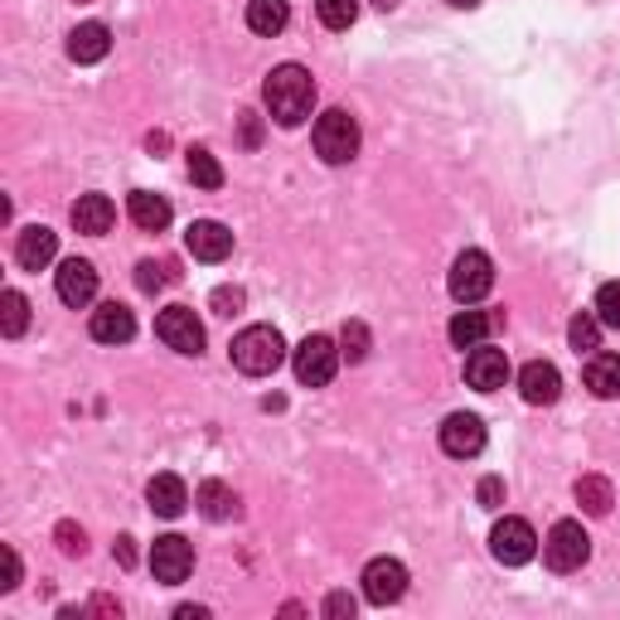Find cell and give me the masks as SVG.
I'll list each match as a JSON object with an SVG mask.
<instances>
[{
    "label": "cell",
    "instance_id": "cell-19",
    "mask_svg": "<svg viewBox=\"0 0 620 620\" xmlns=\"http://www.w3.org/2000/svg\"><path fill=\"white\" fill-rule=\"evenodd\" d=\"M127 213H131V223H137L141 233L171 229V199H165V195H151V189H137V195L127 199Z\"/></svg>",
    "mask_w": 620,
    "mask_h": 620
},
{
    "label": "cell",
    "instance_id": "cell-28",
    "mask_svg": "<svg viewBox=\"0 0 620 620\" xmlns=\"http://www.w3.org/2000/svg\"><path fill=\"white\" fill-rule=\"evenodd\" d=\"M189 179H195L199 189H219L223 185V165L213 161L204 145H195V151H189Z\"/></svg>",
    "mask_w": 620,
    "mask_h": 620
},
{
    "label": "cell",
    "instance_id": "cell-31",
    "mask_svg": "<svg viewBox=\"0 0 620 620\" xmlns=\"http://www.w3.org/2000/svg\"><path fill=\"white\" fill-rule=\"evenodd\" d=\"M596 320L611 325V330H620V281H606L601 291H596Z\"/></svg>",
    "mask_w": 620,
    "mask_h": 620
},
{
    "label": "cell",
    "instance_id": "cell-1",
    "mask_svg": "<svg viewBox=\"0 0 620 620\" xmlns=\"http://www.w3.org/2000/svg\"><path fill=\"white\" fill-rule=\"evenodd\" d=\"M267 112L277 117V127H301L315 107V78L301 63H277L262 83Z\"/></svg>",
    "mask_w": 620,
    "mask_h": 620
},
{
    "label": "cell",
    "instance_id": "cell-11",
    "mask_svg": "<svg viewBox=\"0 0 620 620\" xmlns=\"http://www.w3.org/2000/svg\"><path fill=\"white\" fill-rule=\"evenodd\" d=\"M402 592H408V568H402L398 558H374L364 568V596L374 606H393L402 601Z\"/></svg>",
    "mask_w": 620,
    "mask_h": 620
},
{
    "label": "cell",
    "instance_id": "cell-37",
    "mask_svg": "<svg viewBox=\"0 0 620 620\" xmlns=\"http://www.w3.org/2000/svg\"><path fill=\"white\" fill-rule=\"evenodd\" d=\"M325 616H330V620L354 616V596H349V592H330V596H325Z\"/></svg>",
    "mask_w": 620,
    "mask_h": 620
},
{
    "label": "cell",
    "instance_id": "cell-32",
    "mask_svg": "<svg viewBox=\"0 0 620 620\" xmlns=\"http://www.w3.org/2000/svg\"><path fill=\"white\" fill-rule=\"evenodd\" d=\"M54 538H59L63 558H83V552H87V534L78 524H59V528H54Z\"/></svg>",
    "mask_w": 620,
    "mask_h": 620
},
{
    "label": "cell",
    "instance_id": "cell-17",
    "mask_svg": "<svg viewBox=\"0 0 620 620\" xmlns=\"http://www.w3.org/2000/svg\"><path fill=\"white\" fill-rule=\"evenodd\" d=\"M93 340H103V344H127L131 335H137V315H131L121 301H103V306L93 311Z\"/></svg>",
    "mask_w": 620,
    "mask_h": 620
},
{
    "label": "cell",
    "instance_id": "cell-6",
    "mask_svg": "<svg viewBox=\"0 0 620 620\" xmlns=\"http://www.w3.org/2000/svg\"><path fill=\"white\" fill-rule=\"evenodd\" d=\"M592 558V538H586L582 524H572V518H562V524H552L548 543H543V562L552 572H577L582 562Z\"/></svg>",
    "mask_w": 620,
    "mask_h": 620
},
{
    "label": "cell",
    "instance_id": "cell-24",
    "mask_svg": "<svg viewBox=\"0 0 620 620\" xmlns=\"http://www.w3.org/2000/svg\"><path fill=\"white\" fill-rule=\"evenodd\" d=\"M291 20L286 0H247V30L253 35H281Z\"/></svg>",
    "mask_w": 620,
    "mask_h": 620
},
{
    "label": "cell",
    "instance_id": "cell-18",
    "mask_svg": "<svg viewBox=\"0 0 620 620\" xmlns=\"http://www.w3.org/2000/svg\"><path fill=\"white\" fill-rule=\"evenodd\" d=\"M73 229L78 233H87V238H103V233L112 229V223H117V209H112V199L107 195H83L73 204Z\"/></svg>",
    "mask_w": 620,
    "mask_h": 620
},
{
    "label": "cell",
    "instance_id": "cell-34",
    "mask_svg": "<svg viewBox=\"0 0 620 620\" xmlns=\"http://www.w3.org/2000/svg\"><path fill=\"white\" fill-rule=\"evenodd\" d=\"M165 281H171V267H165V262H141L137 267V286L145 291V296H155Z\"/></svg>",
    "mask_w": 620,
    "mask_h": 620
},
{
    "label": "cell",
    "instance_id": "cell-20",
    "mask_svg": "<svg viewBox=\"0 0 620 620\" xmlns=\"http://www.w3.org/2000/svg\"><path fill=\"white\" fill-rule=\"evenodd\" d=\"M112 49V30L97 25V20H87V25H78L69 35V59L73 63H103Z\"/></svg>",
    "mask_w": 620,
    "mask_h": 620
},
{
    "label": "cell",
    "instance_id": "cell-27",
    "mask_svg": "<svg viewBox=\"0 0 620 620\" xmlns=\"http://www.w3.org/2000/svg\"><path fill=\"white\" fill-rule=\"evenodd\" d=\"M25 325H30V301L20 291H5L0 296V330H5V340H20Z\"/></svg>",
    "mask_w": 620,
    "mask_h": 620
},
{
    "label": "cell",
    "instance_id": "cell-36",
    "mask_svg": "<svg viewBox=\"0 0 620 620\" xmlns=\"http://www.w3.org/2000/svg\"><path fill=\"white\" fill-rule=\"evenodd\" d=\"M238 306H243L238 286H219V291H213V311H219V315H238Z\"/></svg>",
    "mask_w": 620,
    "mask_h": 620
},
{
    "label": "cell",
    "instance_id": "cell-15",
    "mask_svg": "<svg viewBox=\"0 0 620 620\" xmlns=\"http://www.w3.org/2000/svg\"><path fill=\"white\" fill-rule=\"evenodd\" d=\"M54 253H59V233L44 229V223H30V229H20L15 238V262L25 267V272H44V267L54 262Z\"/></svg>",
    "mask_w": 620,
    "mask_h": 620
},
{
    "label": "cell",
    "instance_id": "cell-38",
    "mask_svg": "<svg viewBox=\"0 0 620 620\" xmlns=\"http://www.w3.org/2000/svg\"><path fill=\"white\" fill-rule=\"evenodd\" d=\"M5 552V582H0V592H15L20 586V552L15 548H0Z\"/></svg>",
    "mask_w": 620,
    "mask_h": 620
},
{
    "label": "cell",
    "instance_id": "cell-42",
    "mask_svg": "<svg viewBox=\"0 0 620 620\" xmlns=\"http://www.w3.org/2000/svg\"><path fill=\"white\" fill-rule=\"evenodd\" d=\"M451 5H456V10H470V5H480V0H451Z\"/></svg>",
    "mask_w": 620,
    "mask_h": 620
},
{
    "label": "cell",
    "instance_id": "cell-9",
    "mask_svg": "<svg viewBox=\"0 0 620 620\" xmlns=\"http://www.w3.org/2000/svg\"><path fill=\"white\" fill-rule=\"evenodd\" d=\"M490 552L504 562V568H524L538 552V534L528 528V518H500L490 534Z\"/></svg>",
    "mask_w": 620,
    "mask_h": 620
},
{
    "label": "cell",
    "instance_id": "cell-10",
    "mask_svg": "<svg viewBox=\"0 0 620 620\" xmlns=\"http://www.w3.org/2000/svg\"><path fill=\"white\" fill-rule=\"evenodd\" d=\"M54 286H59L63 306L83 311L87 301L97 296V267L87 262V257H69V262H59V272H54Z\"/></svg>",
    "mask_w": 620,
    "mask_h": 620
},
{
    "label": "cell",
    "instance_id": "cell-4",
    "mask_svg": "<svg viewBox=\"0 0 620 620\" xmlns=\"http://www.w3.org/2000/svg\"><path fill=\"white\" fill-rule=\"evenodd\" d=\"M296 383L301 388H325V383L335 378V369H340V349H335L330 335H306V340L296 344Z\"/></svg>",
    "mask_w": 620,
    "mask_h": 620
},
{
    "label": "cell",
    "instance_id": "cell-21",
    "mask_svg": "<svg viewBox=\"0 0 620 620\" xmlns=\"http://www.w3.org/2000/svg\"><path fill=\"white\" fill-rule=\"evenodd\" d=\"M195 504H199V514H204L209 524H229V518H238V494H233L223 480H204V484H199Z\"/></svg>",
    "mask_w": 620,
    "mask_h": 620
},
{
    "label": "cell",
    "instance_id": "cell-3",
    "mask_svg": "<svg viewBox=\"0 0 620 620\" xmlns=\"http://www.w3.org/2000/svg\"><path fill=\"white\" fill-rule=\"evenodd\" d=\"M315 155L325 165H349L359 155V121L344 107H330L315 117Z\"/></svg>",
    "mask_w": 620,
    "mask_h": 620
},
{
    "label": "cell",
    "instance_id": "cell-13",
    "mask_svg": "<svg viewBox=\"0 0 620 620\" xmlns=\"http://www.w3.org/2000/svg\"><path fill=\"white\" fill-rule=\"evenodd\" d=\"M442 451L456 460H470L484 451V422L476 412H451L442 422Z\"/></svg>",
    "mask_w": 620,
    "mask_h": 620
},
{
    "label": "cell",
    "instance_id": "cell-26",
    "mask_svg": "<svg viewBox=\"0 0 620 620\" xmlns=\"http://www.w3.org/2000/svg\"><path fill=\"white\" fill-rule=\"evenodd\" d=\"M577 504L592 518H606L611 514V480H601V476H582L577 480Z\"/></svg>",
    "mask_w": 620,
    "mask_h": 620
},
{
    "label": "cell",
    "instance_id": "cell-29",
    "mask_svg": "<svg viewBox=\"0 0 620 620\" xmlns=\"http://www.w3.org/2000/svg\"><path fill=\"white\" fill-rule=\"evenodd\" d=\"M568 340H572V349H586V354H592V349H601V320H596V311H582L577 320L568 325Z\"/></svg>",
    "mask_w": 620,
    "mask_h": 620
},
{
    "label": "cell",
    "instance_id": "cell-12",
    "mask_svg": "<svg viewBox=\"0 0 620 620\" xmlns=\"http://www.w3.org/2000/svg\"><path fill=\"white\" fill-rule=\"evenodd\" d=\"M466 383L476 393H500L504 383H510V359H504V349H490V344H476L466 354Z\"/></svg>",
    "mask_w": 620,
    "mask_h": 620
},
{
    "label": "cell",
    "instance_id": "cell-14",
    "mask_svg": "<svg viewBox=\"0 0 620 620\" xmlns=\"http://www.w3.org/2000/svg\"><path fill=\"white\" fill-rule=\"evenodd\" d=\"M185 247H189L195 262H223V257L233 253V233L223 229V223H213V219H199V223H189Z\"/></svg>",
    "mask_w": 620,
    "mask_h": 620
},
{
    "label": "cell",
    "instance_id": "cell-35",
    "mask_svg": "<svg viewBox=\"0 0 620 620\" xmlns=\"http://www.w3.org/2000/svg\"><path fill=\"white\" fill-rule=\"evenodd\" d=\"M476 500H480V510H500V504H504V480L500 476H484L480 490H476Z\"/></svg>",
    "mask_w": 620,
    "mask_h": 620
},
{
    "label": "cell",
    "instance_id": "cell-40",
    "mask_svg": "<svg viewBox=\"0 0 620 620\" xmlns=\"http://www.w3.org/2000/svg\"><path fill=\"white\" fill-rule=\"evenodd\" d=\"M257 137H262V131H257V117H253V112H243V141L257 145Z\"/></svg>",
    "mask_w": 620,
    "mask_h": 620
},
{
    "label": "cell",
    "instance_id": "cell-25",
    "mask_svg": "<svg viewBox=\"0 0 620 620\" xmlns=\"http://www.w3.org/2000/svg\"><path fill=\"white\" fill-rule=\"evenodd\" d=\"M494 330V315H484V311H460L456 320H451V344L456 349H476V344H484V335Z\"/></svg>",
    "mask_w": 620,
    "mask_h": 620
},
{
    "label": "cell",
    "instance_id": "cell-7",
    "mask_svg": "<svg viewBox=\"0 0 620 620\" xmlns=\"http://www.w3.org/2000/svg\"><path fill=\"white\" fill-rule=\"evenodd\" d=\"M155 335H161L165 349H175V354H199V349H204V325H199V315L189 306H165L155 315Z\"/></svg>",
    "mask_w": 620,
    "mask_h": 620
},
{
    "label": "cell",
    "instance_id": "cell-39",
    "mask_svg": "<svg viewBox=\"0 0 620 620\" xmlns=\"http://www.w3.org/2000/svg\"><path fill=\"white\" fill-rule=\"evenodd\" d=\"M112 558H117L121 568H137V548H131V538H117V548H112Z\"/></svg>",
    "mask_w": 620,
    "mask_h": 620
},
{
    "label": "cell",
    "instance_id": "cell-2",
    "mask_svg": "<svg viewBox=\"0 0 620 620\" xmlns=\"http://www.w3.org/2000/svg\"><path fill=\"white\" fill-rule=\"evenodd\" d=\"M233 364H238V374L247 378H267L281 369V359H286V340H281L277 325H247V330L233 340Z\"/></svg>",
    "mask_w": 620,
    "mask_h": 620
},
{
    "label": "cell",
    "instance_id": "cell-41",
    "mask_svg": "<svg viewBox=\"0 0 620 620\" xmlns=\"http://www.w3.org/2000/svg\"><path fill=\"white\" fill-rule=\"evenodd\" d=\"M179 620H204L209 611H204V606H179V611H175Z\"/></svg>",
    "mask_w": 620,
    "mask_h": 620
},
{
    "label": "cell",
    "instance_id": "cell-30",
    "mask_svg": "<svg viewBox=\"0 0 620 620\" xmlns=\"http://www.w3.org/2000/svg\"><path fill=\"white\" fill-rule=\"evenodd\" d=\"M315 15L325 30H349L359 20V5L354 0H315Z\"/></svg>",
    "mask_w": 620,
    "mask_h": 620
},
{
    "label": "cell",
    "instance_id": "cell-23",
    "mask_svg": "<svg viewBox=\"0 0 620 620\" xmlns=\"http://www.w3.org/2000/svg\"><path fill=\"white\" fill-rule=\"evenodd\" d=\"M586 388H592L596 398H620V354L586 359Z\"/></svg>",
    "mask_w": 620,
    "mask_h": 620
},
{
    "label": "cell",
    "instance_id": "cell-5",
    "mask_svg": "<svg viewBox=\"0 0 620 620\" xmlns=\"http://www.w3.org/2000/svg\"><path fill=\"white\" fill-rule=\"evenodd\" d=\"M490 286H494V262L484 253H460L456 262H451V296L460 301V306H476V301L490 296Z\"/></svg>",
    "mask_w": 620,
    "mask_h": 620
},
{
    "label": "cell",
    "instance_id": "cell-16",
    "mask_svg": "<svg viewBox=\"0 0 620 620\" xmlns=\"http://www.w3.org/2000/svg\"><path fill=\"white\" fill-rule=\"evenodd\" d=\"M518 393H524V402H534V408H548L562 393V374L552 364H543V359H534V364L518 369Z\"/></svg>",
    "mask_w": 620,
    "mask_h": 620
},
{
    "label": "cell",
    "instance_id": "cell-22",
    "mask_svg": "<svg viewBox=\"0 0 620 620\" xmlns=\"http://www.w3.org/2000/svg\"><path fill=\"white\" fill-rule=\"evenodd\" d=\"M145 500H151V510L161 518H179L189 510V490H185V480L179 476H155L151 490H145Z\"/></svg>",
    "mask_w": 620,
    "mask_h": 620
},
{
    "label": "cell",
    "instance_id": "cell-43",
    "mask_svg": "<svg viewBox=\"0 0 620 620\" xmlns=\"http://www.w3.org/2000/svg\"><path fill=\"white\" fill-rule=\"evenodd\" d=\"M393 5H398V0H378V10H393Z\"/></svg>",
    "mask_w": 620,
    "mask_h": 620
},
{
    "label": "cell",
    "instance_id": "cell-8",
    "mask_svg": "<svg viewBox=\"0 0 620 620\" xmlns=\"http://www.w3.org/2000/svg\"><path fill=\"white\" fill-rule=\"evenodd\" d=\"M151 572H155V582L179 586L189 572H195V543H189V538H179V534L155 538V543H151Z\"/></svg>",
    "mask_w": 620,
    "mask_h": 620
},
{
    "label": "cell",
    "instance_id": "cell-33",
    "mask_svg": "<svg viewBox=\"0 0 620 620\" xmlns=\"http://www.w3.org/2000/svg\"><path fill=\"white\" fill-rule=\"evenodd\" d=\"M340 354L349 359V364H359V359L369 354V330H364L359 320H349V325H344V349H340Z\"/></svg>",
    "mask_w": 620,
    "mask_h": 620
}]
</instances>
